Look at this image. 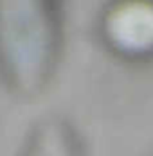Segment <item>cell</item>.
<instances>
[{
    "label": "cell",
    "instance_id": "2",
    "mask_svg": "<svg viewBox=\"0 0 153 156\" xmlns=\"http://www.w3.org/2000/svg\"><path fill=\"white\" fill-rule=\"evenodd\" d=\"M108 34L121 48L139 52L153 47V7L128 4L108 16Z\"/></svg>",
    "mask_w": 153,
    "mask_h": 156
},
{
    "label": "cell",
    "instance_id": "3",
    "mask_svg": "<svg viewBox=\"0 0 153 156\" xmlns=\"http://www.w3.org/2000/svg\"><path fill=\"white\" fill-rule=\"evenodd\" d=\"M34 156H67V154H65V147H63V142L60 140V136H56L54 133H49L40 140Z\"/></svg>",
    "mask_w": 153,
    "mask_h": 156
},
{
    "label": "cell",
    "instance_id": "1",
    "mask_svg": "<svg viewBox=\"0 0 153 156\" xmlns=\"http://www.w3.org/2000/svg\"><path fill=\"white\" fill-rule=\"evenodd\" d=\"M0 48L18 83L31 86L42 77L49 59L50 31L36 4H4L0 9Z\"/></svg>",
    "mask_w": 153,
    "mask_h": 156
}]
</instances>
